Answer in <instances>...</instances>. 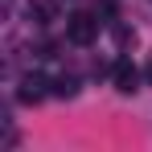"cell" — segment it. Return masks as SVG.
<instances>
[{
	"instance_id": "6da1fadb",
	"label": "cell",
	"mask_w": 152,
	"mask_h": 152,
	"mask_svg": "<svg viewBox=\"0 0 152 152\" xmlns=\"http://www.w3.org/2000/svg\"><path fill=\"white\" fill-rule=\"evenodd\" d=\"M66 37H70L74 45H91V41L99 37V21H95L91 12H74V17H66Z\"/></svg>"
},
{
	"instance_id": "7a4b0ae2",
	"label": "cell",
	"mask_w": 152,
	"mask_h": 152,
	"mask_svg": "<svg viewBox=\"0 0 152 152\" xmlns=\"http://www.w3.org/2000/svg\"><path fill=\"white\" fill-rule=\"evenodd\" d=\"M111 82H115L119 95H136V91H140V70H136L127 58H119V62L111 66Z\"/></svg>"
},
{
	"instance_id": "3957f363",
	"label": "cell",
	"mask_w": 152,
	"mask_h": 152,
	"mask_svg": "<svg viewBox=\"0 0 152 152\" xmlns=\"http://www.w3.org/2000/svg\"><path fill=\"white\" fill-rule=\"evenodd\" d=\"M45 86H50V82H45L41 74H25L21 86H17V99H21V103H41V99H45Z\"/></svg>"
},
{
	"instance_id": "277c9868",
	"label": "cell",
	"mask_w": 152,
	"mask_h": 152,
	"mask_svg": "<svg viewBox=\"0 0 152 152\" xmlns=\"http://www.w3.org/2000/svg\"><path fill=\"white\" fill-rule=\"evenodd\" d=\"M29 21L33 25H53L58 21V0H29Z\"/></svg>"
},
{
	"instance_id": "5b68a950",
	"label": "cell",
	"mask_w": 152,
	"mask_h": 152,
	"mask_svg": "<svg viewBox=\"0 0 152 152\" xmlns=\"http://www.w3.org/2000/svg\"><path fill=\"white\" fill-rule=\"evenodd\" d=\"M50 95H58V99H74V95H78V78L58 74V78L50 82Z\"/></svg>"
},
{
	"instance_id": "8992f818",
	"label": "cell",
	"mask_w": 152,
	"mask_h": 152,
	"mask_svg": "<svg viewBox=\"0 0 152 152\" xmlns=\"http://www.w3.org/2000/svg\"><path fill=\"white\" fill-rule=\"evenodd\" d=\"M144 78H148V86H152V58H148V66H144Z\"/></svg>"
}]
</instances>
